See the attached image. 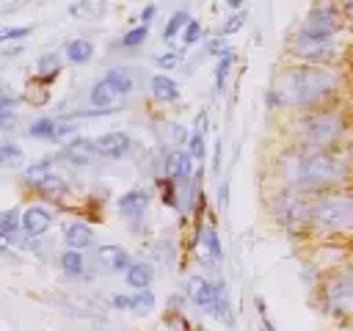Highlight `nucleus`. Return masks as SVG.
<instances>
[{"instance_id": "38", "label": "nucleus", "mask_w": 353, "mask_h": 331, "mask_svg": "<svg viewBox=\"0 0 353 331\" xmlns=\"http://www.w3.org/2000/svg\"><path fill=\"white\" fill-rule=\"evenodd\" d=\"M154 14H157V6H154V3H149V6L141 11V25H149V22L154 19Z\"/></svg>"}, {"instance_id": "4", "label": "nucleus", "mask_w": 353, "mask_h": 331, "mask_svg": "<svg viewBox=\"0 0 353 331\" xmlns=\"http://www.w3.org/2000/svg\"><path fill=\"white\" fill-rule=\"evenodd\" d=\"M309 229L320 234H347L353 232V193L331 190L312 196V221Z\"/></svg>"}, {"instance_id": "33", "label": "nucleus", "mask_w": 353, "mask_h": 331, "mask_svg": "<svg viewBox=\"0 0 353 331\" xmlns=\"http://www.w3.org/2000/svg\"><path fill=\"white\" fill-rule=\"evenodd\" d=\"M245 11H237V14H232L221 28H218V36H229V33H237L240 28H243V22H245Z\"/></svg>"}, {"instance_id": "35", "label": "nucleus", "mask_w": 353, "mask_h": 331, "mask_svg": "<svg viewBox=\"0 0 353 331\" xmlns=\"http://www.w3.org/2000/svg\"><path fill=\"white\" fill-rule=\"evenodd\" d=\"M30 30H33L30 25H25V28H3L0 30V41L8 44L11 39H25V36H30Z\"/></svg>"}, {"instance_id": "40", "label": "nucleus", "mask_w": 353, "mask_h": 331, "mask_svg": "<svg viewBox=\"0 0 353 331\" xmlns=\"http://www.w3.org/2000/svg\"><path fill=\"white\" fill-rule=\"evenodd\" d=\"M110 303H113V309H130L132 306V295H116Z\"/></svg>"}, {"instance_id": "37", "label": "nucleus", "mask_w": 353, "mask_h": 331, "mask_svg": "<svg viewBox=\"0 0 353 331\" xmlns=\"http://www.w3.org/2000/svg\"><path fill=\"white\" fill-rule=\"evenodd\" d=\"M74 132H77V124H72V121H63V119H61V121H58V132H55V141H52V143H63L66 138H77Z\"/></svg>"}, {"instance_id": "28", "label": "nucleus", "mask_w": 353, "mask_h": 331, "mask_svg": "<svg viewBox=\"0 0 353 331\" xmlns=\"http://www.w3.org/2000/svg\"><path fill=\"white\" fill-rule=\"evenodd\" d=\"M232 63H234V52L221 55V58H218V63H215V91H218V94H223V91H226V77H229Z\"/></svg>"}, {"instance_id": "1", "label": "nucleus", "mask_w": 353, "mask_h": 331, "mask_svg": "<svg viewBox=\"0 0 353 331\" xmlns=\"http://www.w3.org/2000/svg\"><path fill=\"white\" fill-rule=\"evenodd\" d=\"M276 177L284 185V190L320 196L342 190L353 179V157L342 149L295 146L276 160Z\"/></svg>"}, {"instance_id": "19", "label": "nucleus", "mask_w": 353, "mask_h": 331, "mask_svg": "<svg viewBox=\"0 0 353 331\" xmlns=\"http://www.w3.org/2000/svg\"><path fill=\"white\" fill-rule=\"evenodd\" d=\"M199 243H201V248L207 251L204 262H207L210 268H215V265L223 259V248H221V240H218V232H215V226H207V229L199 234Z\"/></svg>"}, {"instance_id": "39", "label": "nucleus", "mask_w": 353, "mask_h": 331, "mask_svg": "<svg viewBox=\"0 0 353 331\" xmlns=\"http://www.w3.org/2000/svg\"><path fill=\"white\" fill-rule=\"evenodd\" d=\"M157 63H160V66H165V69H168V66H176V63H179V55H176V52L157 55Z\"/></svg>"}, {"instance_id": "34", "label": "nucleus", "mask_w": 353, "mask_h": 331, "mask_svg": "<svg viewBox=\"0 0 353 331\" xmlns=\"http://www.w3.org/2000/svg\"><path fill=\"white\" fill-rule=\"evenodd\" d=\"M188 152H190L193 160H199V163L204 160V132L196 130V132L188 138Z\"/></svg>"}, {"instance_id": "9", "label": "nucleus", "mask_w": 353, "mask_h": 331, "mask_svg": "<svg viewBox=\"0 0 353 331\" xmlns=\"http://www.w3.org/2000/svg\"><path fill=\"white\" fill-rule=\"evenodd\" d=\"M94 143H97L99 157H105V160H121V157H127V152L132 149V138H130L127 132H121V130L105 132V135L94 138Z\"/></svg>"}, {"instance_id": "15", "label": "nucleus", "mask_w": 353, "mask_h": 331, "mask_svg": "<svg viewBox=\"0 0 353 331\" xmlns=\"http://www.w3.org/2000/svg\"><path fill=\"white\" fill-rule=\"evenodd\" d=\"M41 199H47V201H63L66 196H69V185H66V179L61 177V174H47L44 179H39L36 185H30Z\"/></svg>"}, {"instance_id": "8", "label": "nucleus", "mask_w": 353, "mask_h": 331, "mask_svg": "<svg viewBox=\"0 0 353 331\" xmlns=\"http://www.w3.org/2000/svg\"><path fill=\"white\" fill-rule=\"evenodd\" d=\"M342 28V17L339 11L325 3V6H314L309 14H306V22H303V30L312 33V36H325V39H334V33Z\"/></svg>"}, {"instance_id": "27", "label": "nucleus", "mask_w": 353, "mask_h": 331, "mask_svg": "<svg viewBox=\"0 0 353 331\" xmlns=\"http://www.w3.org/2000/svg\"><path fill=\"white\" fill-rule=\"evenodd\" d=\"M146 39H149V25H138V28H130V30L121 36L119 47H121V50H138V47L146 44Z\"/></svg>"}, {"instance_id": "6", "label": "nucleus", "mask_w": 353, "mask_h": 331, "mask_svg": "<svg viewBox=\"0 0 353 331\" xmlns=\"http://www.w3.org/2000/svg\"><path fill=\"white\" fill-rule=\"evenodd\" d=\"M290 52L301 61V63H317V66H331L336 58H339V44L334 39H325V36H312L306 30H301L292 44H290Z\"/></svg>"}, {"instance_id": "16", "label": "nucleus", "mask_w": 353, "mask_h": 331, "mask_svg": "<svg viewBox=\"0 0 353 331\" xmlns=\"http://www.w3.org/2000/svg\"><path fill=\"white\" fill-rule=\"evenodd\" d=\"M99 262H102L105 270H110V273H127L130 265H132L130 254H127L121 245H116V243H108V245L99 248Z\"/></svg>"}, {"instance_id": "23", "label": "nucleus", "mask_w": 353, "mask_h": 331, "mask_svg": "<svg viewBox=\"0 0 353 331\" xmlns=\"http://www.w3.org/2000/svg\"><path fill=\"white\" fill-rule=\"evenodd\" d=\"M58 74H61V58H58L55 52H47V55H41V58L36 61V77H39L41 83L50 86Z\"/></svg>"}, {"instance_id": "2", "label": "nucleus", "mask_w": 353, "mask_h": 331, "mask_svg": "<svg viewBox=\"0 0 353 331\" xmlns=\"http://www.w3.org/2000/svg\"><path fill=\"white\" fill-rule=\"evenodd\" d=\"M342 88V77L334 66L317 63H298L287 69L276 88L268 91L270 108H292V110H314L331 105Z\"/></svg>"}, {"instance_id": "36", "label": "nucleus", "mask_w": 353, "mask_h": 331, "mask_svg": "<svg viewBox=\"0 0 353 331\" xmlns=\"http://www.w3.org/2000/svg\"><path fill=\"white\" fill-rule=\"evenodd\" d=\"M199 36H201V25H199V19H190V22H188V28L182 30V41H185V47L196 44V41H199Z\"/></svg>"}, {"instance_id": "3", "label": "nucleus", "mask_w": 353, "mask_h": 331, "mask_svg": "<svg viewBox=\"0 0 353 331\" xmlns=\"http://www.w3.org/2000/svg\"><path fill=\"white\" fill-rule=\"evenodd\" d=\"M347 130H350V119L336 105L303 110L292 121L295 146L303 149H339V143L347 138Z\"/></svg>"}, {"instance_id": "42", "label": "nucleus", "mask_w": 353, "mask_h": 331, "mask_svg": "<svg viewBox=\"0 0 353 331\" xmlns=\"http://www.w3.org/2000/svg\"><path fill=\"white\" fill-rule=\"evenodd\" d=\"M259 331H270V323H268L265 317H262V325H259Z\"/></svg>"}, {"instance_id": "12", "label": "nucleus", "mask_w": 353, "mask_h": 331, "mask_svg": "<svg viewBox=\"0 0 353 331\" xmlns=\"http://www.w3.org/2000/svg\"><path fill=\"white\" fill-rule=\"evenodd\" d=\"M121 97H124V91L113 83V80H108L105 74L91 86V94H88V102L94 105V108H121Z\"/></svg>"}, {"instance_id": "25", "label": "nucleus", "mask_w": 353, "mask_h": 331, "mask_svg": "<svg viewBox=\"0 0 353 331\" xmlns=\"http://www.w3.org/2000/svg\"><path fill=\"white\" fill-rule=\"evenodd\" d=\"M22 160H25L22 146L6 138V141L0 143V166H3V168H14V166H19Z\"/></svg>"}, {"instance_id": "30", "label": "nucleus", "mask_w": 353, "mask_h": 331, "mask_svg": "<svg viewBox=\"0 0 353 331\" xmlns=\"http://www.w3.org/2000/svg\"><path fill=\"white\" fill-rule=\"evenodd\" d=\"M105 77H108V80H113V83H116V86L124 91V97H127V94L135 88V80H132V74H130L124 66H110V69L105 72Z\"/></svg>"}, {"instance_id": "21", "label": "nucleus", "mask_w": 353, "mask_h": 331, "mask_svg": "<svg viewBox=\"0 0 353 331\" xmlns=\"http://www.w3.org/2000/svg\"><path fill=\"white\" fill-rule=\"evenodd\" d=\"M55 132H58V119L52 116H39L36 121L28 124V135L36 138V141H55Z\"/></svg>"}, {"instance_id": "24", "label": "nucleus", "mask_w": 353, "mask_h": 331, "mask_svg": "<svg viewBox=\"0 0 353 331\" xmlns=\"http://www.w3.org/2000/svg\"><path fill=\"white\" fill-rule=\"evenodd\" d=\"M19 229H22V212L19 210L0 212V237H3V243H8Z\"/></svg>"}, {"instance_id": "18", "label": "nucleus", "mask_w": 353, "mask_h": 331, "mask_svg": "<svg viewBox=\"0 0 353 331\" xmlns=\"http://www.w3.org/2000/svg\"><path fill=\"white\" fill-rule=\"evenodd\" d=\"M149 94L154 102H176L179 99V86L168 74H154L149 80Z\"/></svg>"}, {"instance_id": "31", "label": "nucleus", "mask_w": 353, "mask_h": 331, "mask_svg": "<svg viewBox=\"0 0 353 331\" xmlns=\"http://www.w3.org/2000/svg\"><path fill=\"white\" fill-rule=\"evenodd\" d=\"M188 22H190V14H188V11H176V14H171L168 25L163 28V39H165V41L174 39L176 33H182V30L188 28Z\"/></svg>"}, {"instance_id": "10", "label": "nucleus", "mask_w": 353, "mask_h": 331, "mask_svg": "<svg viewBox=\"0 0 353 331\" xmlns=\"http://www.w3.org/2000/svg\"><path fill=\"white\" fill-rule=\"evenodd\" d=\"M94 157H99L94 138L77 135V138H72V141L61 149V157H58V160H66V163H72V166H88Z\"/></svg>"}, {"instance_id": "13", "label": "nucleus", "mask_w": 353, "mask_h": 331, "mask_svg": "<svg viewBox=\"0 0 353 331\" xmlns=\"http://www.w3.org/2000/svg\"><path fill=\"white\" fill-rule=\"evenodd\" d=\"M185 295L199 306V309H210L212 312V306H215V284H210L204 276H188V281H185Z\"/></svg>"}, {"instance_id": "17", "label": "nucleus", "mask_w": 353, "mask_h": 331, "mask_svg": "<svg viewBox=\"0 0 353 331\" xmlns=\"http://www.w3.org/2000/svg\"><path fill=\"white\" fill-rule=\"evenodd\" d=\"M124 281H127V287H130L132 292H143V290H149L152 281H154V268H152L149 262H132L130 270L124 273Z\"/></svg>"}, {"instance_id": "41", "label": "nucleus", "mask_w": 353, "mask_h": 331, "mask_svg": "<svg viewBox=\"0 0 353 331\" xmlns=\"http://www.w3.org/2000/svg\"><path fill=\"white\" fill-rule=\"evenodd\" d=\"M243 3H245V0H226V6H229V8H240Z\"/></svg>"}, {"instance_id": "32", "label": "nucleus", "mask_w": 353, "mask_h": 331, "mask_svg": "<svg viewBox=\"0 0 353 331\" xmlns=\"http://www.w3.org/2000/svg\"><path fill=\"white\" fill-rule=\"evenodd\" d=\"M152 306H154V295H152L149 290H143V292H132V306H130V312H135V314H146Z\"/></svg>"}, {"instance_id": "26", "label": "nucleus", "mask_w": 353, "mask_h": 331, "mask_svg": "<svg viewBox=\"0 0 353 331\" xmlns=\"http://www.w3.org/2000/svg\"><path fill=\"white\" fill-rule=\"evenodd\" d=\"M72 17H85V19H97L105 14V3L102 0H80L74 6H69Z\"/></svg>"}, {"instance_id": "5", "label": "nucleus", "mask_w": 353, "mask_h": 331, "mask_svg": "<svg viewBox=\"0 0 353 331\" xmlns=\"http://www.w3.org/2000/svg\"><path fill=\"white\" fill-rule=\"evenodd\" d=\"M320 301H323L325 314H331L334 320L353 317V265H342L323 279Z\"/></svg>"}, {"instance_id": "43", "label": "nucleus", "mask_w": 353, "mask_h": 331, "mask_svg": "<svg viewBox=\"0 0 353 331\" xmlns=\"http://www.w3.org/2000/svg\"><path fill=\"white\" fill-rule=\"evenodd\" d=\"M270 331H276V328H273V325H270Z\"/></svg>"}, {"instance_id": "14", "label": "nucleus", "mask_w": 353, "mask_h": 331, "mask_svg": "<svg viewBox=\"0 0 353 331\" xmlns=\"http://www.w3.org/2000/svg\"><path fill=\"white\" fill-rule=\"evenodd\" d=\"M63 243L72 251H85V248L94 245V229L88 223H83V221H72L63 229Z\"/></svg>"}, {"instance_id": "20", "label": "nucleus", "mask_w": 353, "mask_h": 331, "mask_svg": "<svg viewBox=\"0 0 353 331\" xmlns=\"http://www.w3.org/2000/svg\"><path fill=\"white\" fill-rule=\"evenodd\" d=\"M63 52H66V61L72 63H88L94 58V44L88 39H72L63 44Z\"/></svg>"}, {"instance_id": "7", "label": "nucleus", "mask_w": 353, "mask_h": 331, "mask_svg": "<svg viewBox=\"0 0 353 331\" xmlns=\"http://www.w3.org/2000/svg\"><path fill=\"white\" fill-rule=\"evenodd\" d=\"M149 204H152V196L143 188H132V190H127V193H121L116 199V210L127 221V229L130 232H141V221H143Z\"/></svg>"}, {"instance_id": "22", "label": "nucleus", "mask_w": 353, "mask_h": 331, "mask_svg": "<svg viewBox=\"0 0 353 331\" xmlns=\"http://www.w3.org/2000/svg\"><path fill=\"white\" fill-rule=\"evenodd\" d=\"M58 265H61V270L66 273V279H80V276L85 273V259H83V251H72V248H66V251L61 254Z\"/></svg>"}, {"instance_id": "29", "label": "nucleus", "mask_w": 353, "mask_h": 331, "mask_svg": "<svg viewBox=\"0 0 353 331\" xmlns=\"http://www.w3.org/2000/svg\"><path fill=\"white\" fill-rule=\"evenodd\" d=\"M55 160H58V157H47V160H39V163L28 166V168H25V174H22L25 185H36L39 179H44V177L50 174V166H52Z\"/></svg>"}, {"instance_id": "11", "label": "nucleus", "mask_w": 353, "mask_h": 331, "mask_svg": "<svg viewBox=\"0 0 353 331\" xmlns=\"http://www.w3.org/2000/svg\"><path fill=\"white\" fill-rule=\"evenodd\" d=\"M52 221H55V212H52L50 207H44V204H30V207L22 212V232H28V234H33V237H41L44 232H50Z\"/></svg>"}]
</instances>
